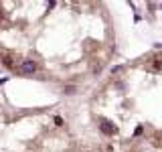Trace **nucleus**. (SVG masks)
Here are the masks:
<instances>
[{"label":"nucleus","mask_w":162,"mask_h":152,"mask_svg":"<svg viewBox=\"0 0 162 152\" xmlns=\"http://www.w3.org/2000/svg\"><path fill=\"white\" fill-rule=\"evenodd\" d=\"M16 71L22 73V75H33L37 71V63L33 59H24V61H20V65L16 67Z\"/></svg>","instance_id":"obj_1"},{"label":"nucleus","mask_w":162,"mask_h":152,"mask_svg":"<svg viewBox=\"0 0 162 152\" xmlns=\"http://www.w3.org/2000/svg\"><path fill=\"white\" fill-rule=\"evenodd\" d=\"M99 124H101V126H99V130L105 134V136H114V134H115V126L112 124L109 120H99Z\"/></svg>","instance_id":"obj_2"},{"label":"nucleus","mask_w":162,"mask_h":152,"mask_svg":"<svg viewBox=\"0 0 162 152\" xmlns=\"http://www.w3.org/2000/svg\"><path fill=\"white\" fill-rule=\"evenodd\" d=\"M0 61H2V65L6 67V69H16V65H14V59L10 57V55H2V57H0Z\"/></svg>","instance_id":"obj_3"},{"label":"nucleus","mask_w":162,"mask_h":152,"mask_svg":"<svg viewBox=\"0 0 162 152\" xmlns=\"http://www.w3.org/2000/svg\"><path fill=\"white\" fill-rule=\"evenodd\" d=\"M148 69H150V71H160V69H162V61L160 59H152V63H150Z\"/></svg>","instance_id":"obj_4"},{"label":"nucleus","mask_w":162,"mask_h":152,"mask_svg":"<svg viewBox=\"0 0 162 152\" xmlns=\"http://www.w3.org/2000/svg\"><path fill=\"white\" fill-rule=\"evenodd\" d=\"M75 91H77V87H75V85H67L65 89H63V93H67V95H73Z\"/></svg>","instance_id":"obj_5"},{"label":"nucleus","mask_w":162,"mask_h":152,"mask_svg":"<svg viewBox=\"0 0 162 152\" xmlns=\"http://www.w3.org/2000/svg\"><path fill=\"white\" fill-rule=\"evenodd\" d=\"M142 132H144V126H138V128H136V132H134V136H140Z\"/></svg>","instance_id":"obj_6"},{"label":"nucleus","mask_w":162,"mask_h":152,"mask_svg":"<svg viewBox=\"0 0 162 152\" xmlns=\"http://www.w3.org/2000/svg\"><path fill=\"white\" fill-rule=\"evenodd\" d=\"M55 124H57V126H63V118H61V116H55Z\"/></svg>","instance_id":"obj_7"},{"label":"nucleus","mask_w":162,"mask_h":152,"mask_svg":"<svg viewBox=\"0 0 162 152\" xmlns=\"http://www.w3.org/2000/svg\"><path fill=\"white\" fill-rule=\"evenodd\" d=\"M122 69H124V67H122V65H115V67H112V73H120Z\"/></svg>","instance_id":"obj_8"},{"label":"nucleus","mask_w":162,"mask_h":152,"mask_svg":"<svg viewBox=\"0 0 162 152\" xmlns=\"http://www.w3.org/2000/svg\"><path fill=\"white\" fill-rule=\"evenodd\" d=\"M0 18H2V10H0Z\"/></svg>","instance_id":"obj_9"},{"label":"nucleus","mask_w":162,"mask_h":152,"mask_svg":"<svg viewBox=\"0 0 162 152\" xmlns=\"http://www.w3.org/2000/svg\"><path fill=\"white\" fill-rule=\"evenodd\" d=\"M160 8H162V4H160Z\"/></svg>","instance_id":"obj_10"}]
</instances>
